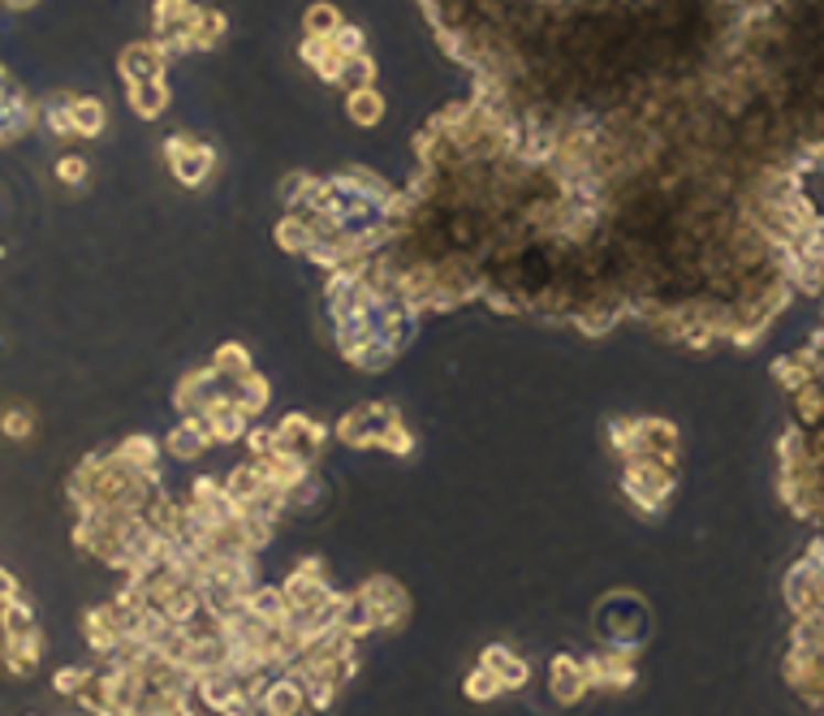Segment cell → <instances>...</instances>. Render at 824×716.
<instances>
[{
	"instance_id": "26",
	"label": "cell",
	"mask_w": 824,
	"mask_h": 716,
	"mask_svg": "<svg viewBox=\"0 0 824 716\" xmlns=\"http://www.w3.org/2000/svg\"><path fill=\"white\" fill-rule=\"evenodd\" d=\"M212 367L229 380V384H238V380H247L256 367H251V355H247V346H238V341H225L216 355H212Z\"/></svg>"
},
{
	"instance_id": "19",
	"label": "cell",
	"mask_w": 824,
	"mask_h": 716,
	"mask_svg": "<svg viewBox=\"0 0 824 716\" xmlns=\"http://www.w3.org/2000/svg\"><path fill=\"white\" fill-rule=\"evenodd\" d=\"M40 126L48 130L52 139H74V96L69 91H52L40 100Z\"/></svg>"
},
{
	"instance_id": "6",
	"label": "cell",
	"mask_w": 824,
	"mask_h": 716,
	"mask_svg": "<svg viewBox=\"0 0 824 716\" xmlns=\"http://www.w3.org/2000/svg\"><path fill=\"white\" fill-rule=\"evenodd\" d=\"M191 699H195V704H204L207 713L229 716L238 704H247L251 695H247L242 673H234V669H207V673H199V677H195Z\"/></svg>"
},
{
	"instance_id": "32",
	"label": "cell",
	"mask_w": 824,
	"mask_h": 716,
	"mask_svg": "<svg viewBox=\"0 0 824 716\" xmlns=\"http://www.w3.org/2000/svg\"><path fill=\"white\" fill-rule=\"evenodd\" d=\"M609 449L621 454V462L639 454V419H614L609 423Z\"/></svg>"
},
{
	"instance_id": "10",
	"label": "cell",
	"mask_w": 824,
	"mask_h": 716,
	"mask_svg": "<svg viewBox=\"0 0 824 716\" xmlns=\"http://www.w3.org/2000/svg\"><path fill=\"white\" fill-rule=\"evenodd\" d=\"M549 695H553V704H562V708H574V704H583V699L592 695L583 657L562 652V657L549 661Z\"/></svg>"
},
{
	"instance_id": "27",
	"label": "cell",
	"mask_w": 824,
	"mask_h": 716,
	"mask_svg": "<svg viewBox=\"0 0 824 716\" xmlns=\"http://www.w3.org/2000/svg\"><path fill=\"white\" fill-rule=\"evenodd\" d=\"M26 630H40L35 626V609L26 596H9L0 600V634H26Z\"/></svg>"
},
{
	"instance_id": "30",
	"label": "cell",
	"mask_w": 824,
	"mask_h": 716,
	"mask_svg": "<svg viewBox=\"0 0 824 716\" xmlns=\"http://www.w3.org/2000/svg\"><path fill=\"white\" fill-rule=\"evenodd\" d=\"M268 393H272V389H268V380H263L259 371H251L247 380H238V384H234V398H238V406L247 410L251 419L268 410Z\"/></svg>"
},
{
	"instance_id": "38",
	"label": "cell",
	"mask_w": 824,
	"mask_h": 716,
	"mask_svg": "<svg viewBox=\"0 0 824 716\" xmlns=\"http://www.w3.org/2000/svg\"><path fill=\"white\" fill-rule=\"evenodd\" d=\"M384 454H393V458H406V454H414V436L406 423H398L389 436H384V445H380Z\"/></svg>"
},
{
	"instance_id": "21",
	"label": "cell",
	"mask_w": 824,
	"mask_h": 716,
	"mask_svg": "<svg viewBox=\"0 0 824 716\" xmlns=\"http://www.w3.org/2000/svg\"><path fill=\"white\" fill-rule=\"evenodd\" d=\"M247 614L259 617L263 626H285V617H290V600H285V592H281V587L259 583L256 592L247 596Z\"/></svg>"
},
{
	"instance_id": "33",
	"label": "cell",
	"mask_w": 824,
	"mask_h": 716,
	"mask_svg": "<svg viewBox=\"0 0 824 716\" xmlns=\"http://www.w3.org/2000/svg\"><path fill=\"white\" fill-rule=\"evenodd\" d=\"M371 83H376V61L362 52V56H350V61H346V69H341V83H337V87L359 91V87H371Z\"/></svg>"
},
{
	"instance_id": "2",
	"label": "cell",
	"mask_w": 824,
	"mask_h": 716,
	"mask_svg": "<svg viewBox=\"0 0 824 716\" xmlns=\"http://www.w3.org/2000/svg\"><path fill=\"white\" fill-rule=\"evenodd\" d=\"M359 596L367 600V609H371L376 634H393V630L406 626V617H411V596H406V587H402L398 578L371 574L367 583H359Z\"/></svg>"
},
{
	"instance_id": "18",
	"label": "cell",
	"mask_w": 824,
	"mask_h": 716,
	"mask_svg": "<svg viewBox=\"0 0 824 716\" xmlns=\"http://www.w3.org/2000/svg\"><path fill=\"white\" fill-rule=\"evenodd\" d=\"M126 104H130V112H139L143 121H160V117L169 112V104H173V91H169L164 78H155V83H134V87H126Z\"/></svg>"
},
{
	"instance_id": "22",
	"label": "cell",
	"mask_w": 824,
	"mask_h": 716,
	"mask_svg": "<svg viewBox=\"0 0 824 716\" xmlns=\"http://www.w3.org/2000/svg\"><path fill=\"white\" fill-rule=\"evenodd\" d=\"M346 117H350L355 126H362V130L380 126V121H384V96H380V87L346 91Z\"/></svg>"
},
{
	"instance_id": "37",
	"label": "cell",
	"mask_w": 824,
	"mask_h": 716,
	"mask_svg": "<svg viewBox=\"0 0 824 716\" xmlns=\"http://www.w3.org/2000/svg\"><path fill=\"white\" fill-rule=\"evenodd\" d=\"M333 44H337V52H341V56H362V52H367V35H362L359 26H350V22H346V26L333 35Z\"/></svg>"
},
{
	"instance_id": "14",
	"label": "cell",
	"mask_w": 824,
	"mask_h": 716,
	"mask_svg": "<svg viewBox=\"0 0 824 716\" xmlns=\"http://www.w3.org/2000/svg\"><path fill=\"white\" fill-rule=\"evenodd\" d=\"M207 427H212V441L216 445H234V441H247L251 432V414L238 406V398H220L204 410Z\"/></svg>"
},
{
	"instance_id": "5",
	"label": "cell",
	"mask_w": 824,
	"mask_h": 716,
	"mask_svg": "<svg viewBox=\"0 0 824 716\" xmlns=\"http://www.w3.org/2000/svg\"><path fill=\"white\" fill-rule=\"evenodd\" d=\"M204 4L195 0H155L152 4V31L155 44H164V52H191V35H195V22H199Z\"/></svg>"
},
{
	"instance_id": "11",
	"label": "cell",
	"mask_w": 824,
	"mask_h": 716,
	"mask_svg": "<svg viewBox=\"0 0 824 716\" xmlns=\"http://www.w3.org/2000/svg\"><path fill=\"white\" fill-rule=\"evenodd\" d=\"M277 432H281V449L303 462H315L324 454V445H328V427L307 419V414H285L277 423Z\"/></svg>"
},
{
	"instance_id": "13",
	"label": "cell",
	"mask_w": 824,
	"mask_h": 716,
	"mask_svg": "<svg viewBox=\"0 0 824 716\" xmlns=\"http://www.w3.org/2000/svg\"><path fill=\"white\" fill-rule=\"evenodd\" d=\"M677 449H682V436H677V427H673L670 419H639V454H635V458L673 466V462H677Z\"/></svg>"
},
{
	"instance_id": "20",
	"label": "cell",
	"mask_w": 824,
	"mask_h": 716,
	"mask_svg": "<svg viewBox=\"0 0 824 716\" xmlns=\"http://www.w3.org/2000/svg\"><path fill=\"white\" fill-rule=\"evenodd\" d=\"M112 458L134 466V470H155L160 466V441L148 436V432H130V436H121L112 445Z\"/></svg>"
},
{
	"instance_id": "1",
	"label": "cell",
	"mask_w": 824,
	"mask_h": 716,
	"mask_svg": "<svg viewBox=\"0 0 824 716\" xmlns=\"http://www.w3.org/2000/svg\"><path fill=\"white\" fill-rule=\"evenodd\" d=\"M673 488H677V470L673 466H661V462L648 458L621 462V492L639 513H648V518L661 513L670 506Z\"/></svg>"
},
{
	"instance_id": "36",
	"label": "cell",
	"mask_w": 824,
	"mask_h": 716,
	"mask_svg": "<svg viewBox=\"0 0 824 716\" xmlns=\"http://www.w3.org/2000/svg\"><path fill=\"white\" fill-rule=\"evenodd\" d=\"M247 449H251L256 462L272 458V454L281 449V432H277V427H251V432H247Z\"/></svg>"
},
{
	"instance_id": "8",
	"label": "cell",
	"mask_w": 824,
	"mask_h": 716,
	"mask_svg": "<svg viewBox=\"0 0 824 716\" xmlns=\"http://www.w3.org/2000/svg\"><path fill=\"white\" fill-rule=\"evenodd\" d=\"M259 708H263V716H307L311 695H307V686L285 669V673H272V677H268V686L259 691Z\"/></svg>"
},
{
	"instance_id": "16",
	"label": "cell",
	"mask_w": 824,
	"mask_h": 716,
	"mask_svg": "<svg viewBox=\"0 0 824 716\" xmlns=\"http://www.w3.org/2000/svg\"><path fill=\"white\" fill-rule=\"evenodd\" d=\"M479 665L497 673V682L506 686V695H510V691H522V686L531 682V665L518 657L514 648H506V643H488V648L479 652Z\"/></svg>"
},
{
	"instance_id": "15",
	"label": "cell",
	"mask_w": 824,
	"mask_h": 716,
	"mask_svg": "<svg viewBox=\"0 0 824 716\" xmlns=\"http://www.w3.org/2000/svg\"><path fill=\"white\" fill-rule=\"evenodd\" d=\"M0 661H4V669H9L13 677L35 673V669H40V661H44V639H40V630H26V634H4V639H0Z\"/></svg>"
},
{
	"instance_id": "34",
	"label": "cell",
	"mask_w": 824,
	"mask_h": 716,
	"mask_svg": "<svg viewBox=\"0 0 824 716\" xmlns=\"http://www.w3.org/2000/svg\"><path fill=\"white\" fill-rule=\"evenodd\" d=\"M52 173H56V182H61V186H83V182H87V173H91V164H87L78 152H65L56 164H52Z\"/></svg>"
},
{
	"instance_id": "9",
	"label": "cell",
	"mask_w": 824,
	"mask_h": 716,
	"mask_svg": "<svg viewBox=\"0 0 824 716\" xmlns=\"http://www.w3.org/2000/svg\"><path fill=\"white\" fill-rule=\"evenodd\" d=\"M583 669H587V682L592 691H626L635 686V652H618V648H605L596 657H583Z\"/></svg>"
},
{
	"instance_id": "35",
	"label": "cell",
	"mask_w": 824,
	"mask_h": 716,
	"mask_svg": "<svg viewBox=\"0 0 824 716\" xmlns=\"http://www.w3.org/2000/svg\"><path fill=\"white\" fill-rule=\"evenodd\" d=\"M0 432H4L9 441H26V436L35 432V414L26 406H9L0 414Z\"/></svg>"
},
{
	"instance_id": "42",
	"label": "cell",
	"mask_w": 824,
	"mask_h": 716,
	"mask_svg": "<svg viewBox=\"0 0 824 716\" xmlns=\"http://www.w3.org/2000/svg\"><path fill=\"white\" fill-rule=\"evenodd\" d=\"M0 148H4V143H0Z\"/></svg>"
},
{
	"instance_id": "41",
	"label": "cell",
	"mask_w": 824,
	"mask_h": 716,
	"mask_svg": "<svg viewBox=\"0 0 824 716\" xmlns=\"http://www.w3.org/2000/svg\"><path fill=\"white\" fill-rule=\"evenodd\" d=\"M4 83H9V74H4V65H0V87H4Z\"/></svg>"
},
{
	"instance_id": "4",
	"label": "cell",
	"mask_w": 824,
	"mask_h": 716,
	"mask_svg": "<svg viewBox=\"0 0 824 716\" xmlns=\"http://www.w3.org/2000/svg\"><path fill=\"white\" fill-rule=\"evenodd\" d=\"M402 423V414L384 402H367V406L350 410L341 423H337V441H346L350 449H380L384 436Z\"/></svg>"
},
{
	"instance_id": "24",
	"label": "cell",
	"mask_w": 824,
	"mask_h": 716,
	"mask_svg": "<svg viewBox=\"0 0 824 716\" xmlns=\"http://www.w3.org/2000/svg\"><path fill=\"white\" fill-rule=\"evenodd\" d=\"M311 238H315V225H311L307 216H285V220H277V247L281 251H290V256H307L311 251Z\"/></svg>"
},
{
	"instance_id": "3",
	"label": "cell",
	"mask_w": 824,
	"mask_h": 716,
	"mask_svg": "<svg viewBox=\"0 0 824 716\" xmlns=\"http://www.w3.org/2000/svg\"><path fill=\"white\" fill-rule=\"evenodd\" d=\"M164 160L173 169V182L186 191H199L207 177L216 173V152L195 134H169L164 139Z\"/></svg>"
},
{
	"instance_id": "17",
	"label": "cell",
	"mask_w": 824,
	"mask_h": 716,
	"mask_svg": "<svg viewBox=\"0 0 824 716\" xmlns=\"http://www.w3.org/2000/svg\"><path fill=\"white\" fill-rule=\"evenodd\" d=\"M272 484H268V475H263V466H259L256 458L242 462V466H234L229 475H225V492H229V501H234V510L242 513L251 501H259L263 492H268Z\"/></svg>"
},
{
	"instance_id": "31",
	"label": "cell",
	"mask_w": 824,
	"mask_h": 716,
	"mask_svg": "<svg viewBox=\"0 0 824 716\" xmlns=\"http://www.w3.org/2000/svg\"><path fill=\"white\" fill-rule=\"evenodd\" d=\"M91 673H96V669H87V665H61L56 673H52V691L65 695V699H78V695L87 691Z\"/></svg>"
},
{
	"instance_id": "12",
	"label": "cell",
	"mask_w": 824,
	"mask_h": 716,
	"mask_svg": "<svg viewBox=\"0 0 824 716\" xmlns=\"http://www.w3.org/2000/svg\"><path fill=\"white\" fill-rule=\"evenodd\" d=\"M212 445L216 441H212V427H207L204 414H182V423L169 427V436H164V449L173 454V462H199Z\"/></svg>"
},
{
	"instance_id": "39",
	"label": "cell",
	"mask_w": 824,
	"mask_h": 716,
	"mask_svg": "<svg viewBox=\"0 0 824 716\" xmlns=\"http://www.w3.org/2000/svg\"><path fill=\"white\" fill-rule=\"evenodd\" d=\"M9 596H22V587H18V578L0 565V600H9Z\"/></svg>"
},
{
	"instance_id": "29",
	"label": "cell",
	"mask_w": 824,
	"mask_h": 716,
	"mask_svg": "<svg viewBox=\"0 0 824 716\" xmlns=\"http://www.w3.org/2000/svg\"><path fill=\"white\" fill-rule=\"evenodd\" d=\"M229 35V22H225V13H216V9H204L199 13V22H195V35H191V52H207V48H220V40Z\"/></svg>"
},
{
	"instance_id": "7",
	"label": "cell",
	"mask_w": 824,
	"mask_h": 716,
	"mask_svg": "<svg viewBox=\"0 0 824 716\" xmlns=\"http://www.w3.org/2000/svg\"><path fill=\"white\" fill-rule=\"evenodd\" d=\"M164 69H169V52H164V44H155V40H134V44H126V48L117 52V74H121L126 87L155 83V78H164Z\"/></svg>"
},
{
	"instance_id": "23",
	"label": "cell",
	"mask_w": 824,
	"mask_h": 716,
	"mask_svg": "<svg viewBox=\"0 0 824 716\" xmlns=\"http://www.w3.org/2000/svg\"><path fill=\"white\" fill-rule=\"evenodd\" d=\"M108 126V108L100 96H74V139H100Z\"/></svg>"
},
{
	"instance_id": "25",
	"label": "cell",
	"mask_w": 824,
	"mask_h": 716,
	"mask_svg": "<svg viewBox=\"0 0 824 716\" xmlns=\"http://www.w3.org/2000/svg\"><path fill=\"white\" fill-rule=\"evenodd\" d=\"M341 26H346V18H341V9L328 4V0L311 4L307 13H303V31H307V40H333Z\"/></svg>"
},
{
	"instance_id": "40",
	"label": "cell",
	"mask_w": 824,
	"mask_h": 716,
	"mask_svg": "<svg viewBox=\"0 0 824 716\" xmlns=\"http://www.w3.org/2000/svg\"><path fill=\"white\" fill-rule=\"evenodd\" d=\"M0 4H4V9H13V13H26V9H35L40 0H0Z\"/></svg>"
},
{
	"instance_id": "28",
	"label": "cell",
	"mask_w": 824,
	"mask_h": 716,
	"mask_svg": "<svg viewBox=\"0 0 824 716\" xmlns=\"http://www.w3.org/2000/svg\"><path fill=\"white\" fill-rule=\"evenodd\" d=\"M463 695L470 699V704H492V699H501V695H506V686L497 682V673H492V669L475 665L470 673H466Z\"/></svg>"
}]
</instances>
